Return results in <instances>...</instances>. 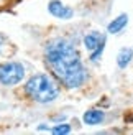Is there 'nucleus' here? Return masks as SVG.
Segmentation results:
<instances>
[{
  "instance_id": "obj_1",
  "label": "nucleus",
  "mask_w": 133,
  "mask_h": 135,
  "mask_svg": "<svg viewBox=\"0 0 133 135\" xmlns=\"http://www.w3.org/2000/svg\"><path fill=\"white\" fill-rule=\"evenodd\" d=\"M44 63L68 89H77L87 81V71L82 64L76 45L68 38H53L44 46Z\"/></svg>"
},
{
  "instance_id": "obj_2",
  "label": "nucleus",
  "mask_w": 133,
  "mask_h": 135,
  "mask_svg": "<svg viewBox=\"0 0 133 135\" xmlns=\"http://www.w3.org/2000/svg\"><path fill=\"white\" fill-rule=\"evenodd\" d=\"M25 94L38 104H51L59 97V86L49 74H35L25 84Z\"/></svg>"
},
{
  "instance_id": "obj_3",
  "label": "nucleus",
  "mask_w": 133,
  "mask_h": 135,
  "mask_svg": "<svg viewBox=\"0 0 133 135\" xmlns=\"http://www.w3.org/2000/svg\"><path fill=\"white\" fill-rule=\"evenodd\" d=\"M25 78V66L20 61H5L0 63V84L12 87L17 86Z\"/></svg>"
},
{
  "instance_id": "obj_4",
  "label": "nucleus",
  "mask_w": 133,
  "mask_h": 135,
  "mask_svg": "<svg viewBox=\"0 0 133 135\" xmlns=\"http://www.w3.org/2000/svg\"><path fill=\"white\" fill-rule=\"evenodd\" d=\"M48 10L53 17H56L59 20H71L74 17V10H72L71 7L64 5L61 0H51L48 3Z\"/></svg>"
},
{
  "instance_id": "obj_5",
  "label": "nucleus",
  "mask_w": 133,
  "mask_h": 135,
  "mask_svg": "<svg viewBox=\"0 0 133 135\" xmlns=\"http://www.w3.org/2000/svg\"><path fill=\"white\" fill-rule=\"evenodd\" d=\"M102 45H105V36L100 35L99 31H90L84 36V48L90 53L94 50H97L99 46H102Z\"/></svg>"
},
{
  "instance_id": "obj_6",
  "label": "nucleus",
  "mask_w": 133,
  "mask_h": 135,
  "mask_svg": "<svg viewBox=\"0 0 133 135\" xmlns=\"http://www.w3.org/2000/svg\"><path fill=\"white\" fill-rule=\"evenodd\" d=\"M82 120L85 125H99L105 120V112L99 110V109H90L87 112H84Z\"/></svg>"
},
{
  "instance_id": "obj_7",
  "label": "nucleus",
  "mask_w": 133,
  "mask_h": 135,
  "mask_svg": "<svg viewBox=\"0 0 133 135\" xmlns=\"http://www.w3.org/2000/svg\"><path fill=\"white\" fill-rule=\"evenodd\" d=\"M127 25H128V15L127 13H120L115 20H112V22L109 23L107 31L110 33V35H117V33H120Z\"/></svg>"
},
{
  "instance_id": "obj_8",
  "label": "nucleus",
  "mask_w": 133,
  "mask_h": 135,
  "mask_svg": "<svg viewBox=\"0 0 133 135\" xmlns=\"http://www.w3.org/2000/svg\"><path fill=\"white\" fill-rule=\"evenodd\" d=\"M131 59H133V50L131 48H122L117 55V64H118V68L125 69L131 63Z\"/></svg>"
},
{
  "instance_id": "obj_9",
  "label": "nucleus",
  "mask_w": 133,
  "mask_h": 135,
  "mask_svg": "<svg viewBox=\"0 0 133 135\" xmlns=\"http://www.w3.org/2000/svg\"><path fill=\"white\" fill-rule=\"evenodd\" d=\"M51 132L54 135H66V133L71 132V125L69 124H58L51 129Z\"/></svg>"
},
{
  "instance_id": "obj_10",
  "label": "nucleus",
  "mask_w": 133,
  "mask_h": 135,
  "mask_svg": "<svg viewBox=\"0 0 133 135\" xmlns=\"http://www.w3.org/2000/svg\"><path fill=\"white\" fill-rule=\"evenodd\" d=\"M3 41H5V40H3V36H0V55H2V48H3Z\"/></svg>"
}]
</instances>
